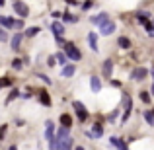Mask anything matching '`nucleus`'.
<instances>
[{
  "label": "nucleus",
  "mask_w": 154,
  "mask_h": 150,
  "mask_svg": "<svg viewBox=\"0 0 154 150\" xmlns=\"http://www.w3.org/2000/svg\"><path fill=\"white\" fill-rule=\"evenodd\" d=\"M117 45H119L121 49H129V47H131V39L129 37H119L117 39Z\"/></svg>",
  "instance_id": "obj_19"
},
{
  "label": "nucleus",
  "mask_w": 154,
  "mask_h": 150,
  "mask_svg": "<svg viewBox=\"0 0 154 150\" xmlns=\"http://www.w3.org/2000/svg\"><path fill=\"white\" fill-rule=\"evenodd\" d=\"M140 99H143L144 103H148V101H150V94H148V92H140Z\"/></svg>",
  "instance_id": "obj_28"
},
{
  "label": "nucleus",
  "mask_w": 154,
  "mask_h": 150,
  "mask_svg": "<svg viewBox=\"0 0 154 150\" xmlns=\"http://www.w3.org/2000/svg\"><path fill=\"white\" fill-rule=\"evenodd\" d=\"M20 45H22V33H16L14 37L10 39V47H12L14 51H18V49H20Z\"/></svg>",
  "instance_id": "obj_16"
},
{
  "label": "nucleus",
  "mask_w": 154,
  "mask_h": 150,
  "mask_svg": "<svg viewBox=\"0 0 154 150\" xmlns=\"http://www.w3.org/2000/svg\"><path fill=\"white\" fill-rule=\"evenodd\" d=\"M152 111H154V109H152Z\"/></svg>",
  "instance_id": "obj_41"
},
{
  "label": "nucleus",
  "mask_w": 154,
  "mask_h": 150,
  "mask_svg": "<svg viewBox=\"0 0 154 150\" xmlns=\"http://www.w3.org/2000/svg\"><path fill=\"white\" fill-rule=\"evenodd\" d=\"M111 72H113V60L111 59H105L103 66H102V74L105 78H111Z\"/></svg>",
  "instance_id": "obj_10"
},
{
  "label": "nucleus",
  "mask_w": 154,
  "mask_h": 150,
  "mask_svg": "<svg viewBox=\"0 0 154 150\" xmlns=\"http://www.w3.org/2000/svg\"><path fill=\"white\" fill-rule=\"evenodd\" d=\"M45 139H47V142H49L51 148H57V133H55L53 121H47L45 123Z\"/></svg>",
  "instance_id": "obj_2"
},
{
  "label": "nucleus",
  "mask_w": 154,
  "mask_h": 150,
  "mask_svg": "<svg viewBox=\"0 0 154 150\" xmlns=\"http://www.w3.org/2000/svg\"><path fill=\"white\" fill-rule=\"evenodd\" d=\"M60 125H64V127H72V117L68 115V113H63V115H60Z\"/></svg>",
  "instance_id": "obj_21"
},
{
  "label": "nucleus",
  "mask_w": 154,
  "mask_h": 150,
  "mask_svg": "<svg viewBox=\"0 0 154 150\" xmlns=\"http://www.w3.org/2000/svg\"><path fill=\"white\" fill-rule=\"evenodd\" d=\"M0 26L6 27V29H16V20L8 18V16H0Z\"/></svg>",
  "instance_id": "obj_9"
},
{
  "label": "nucleus",
  "mask_w": 154,
  "mask_h": 150,
  "mask_svg": "<svg viewBox=\"0 0 154 150\" xmlns=\"http://www.w3.org/2000/svg\"><path fill=\"white\" fill-rule=\"evenodd\" d=\"M107 20H109V14H107V12H100V14L92 16V18H90V22L94 23L96 27H100L102 23H105V22H107Z\"/></svg>",
  "instance_id": "obj_6"
},
{
  "label": "nucleus",
  "mask_w": 154,
  "mask_h": 150,
  "mask_svg": "<svg viewBox=\"0 0 154 150\" xmlns=\"http://www.w3.org/2000/svg\"><path fill=\"white\" fill-rule=\"evenodd\" d=\"M150 94L154 96V84H152V88H150Z\"/></svg>",
  "instance_id": "obj_38"
},
{
  "label": "nucleus",
  "mask_w": 154,
  "mask_h": 150,
  "mask_svg": "<svg viewBox=\"0 0 154 150\" xmlns=\"http://www.w3.org/2000/svg\"><path fill=\"white\" fill-rule=\"evenodd\" d=\"M4 135H6V125H2V127H0V140L4 139Z\"/></svg>",
  "instance_id": "obj_33"
},
{
  "label": "nucleus",
  "mask_w": 154,
  "mask_h": 150,
  "mask_svg": "<svg viewBox=\"0 0 154 150\" xmlns=\"http://www.w3.org/2000/svg\"><path fill=\"white\" fill-rule=\"evenodd\" d=\"M117 115H119V111H111V113L107 115V121H109V123H113V121L117 119Z\"/></svg>",
  "instance_id": "obj_29"
},
{
  "label": "nucleus",
  "mask_w": 154,
  "mask_h": 150,
  "mask_svg": "<svg viewBox=\"0 0 154 150\" xmlns=\"http://www.w3.org/2000/svg\"><path fill=\"white\" fill-rule=\"evenodd\" d=\"M90 88H92V92L98 94V92L102 90V80H100L98 76H92V78H90Z\"/></svg>",
  "instance_id": "obj_14"
},
{
  "label": "nucleus",
  "mask_w": 154,
  "mask_h": 150,
  "mask_svg": "<svg viewBox=\"0 0 154 150\" xmlns=\"http://www.w3.org/2000/svg\"><path fill=\"white\" fill-rule=\"evenodd\" d=\"M0 6H4V0H0Z\"/></svg>",
  "instance_id": "obj_39"
},
{
  "label": "nucleus",
  "mask_w": 154,
  "mask_h": 150,
  "mask_svg": "<svg viewBox=\"0 0 154 150\" xmlns=\"http://www.w3.org/2000/svg\"><path fill=\"white\" fill-rule=\"evenodd\" d=\"M22 66H23V60L22 59H14V60H12V68H14V70H20Z\"/></svg>",
  "instance_id": "obj_26"
},
{
  "label": "nucleus",
  "mask_w": 154,
  "mask_h": 150,
  "mask_svg": "<svg viewBox=\"0 0 154 150\" xmlns=\"http://www.w3.org/2000/svg\"><path fill=\"white\" fill-rule=\"evenodd\" d=\"M55 57H57V63H59L60 66H64V64L68 63V55H66V53H57Z\"/></svg>",
  "instance_id": "obj_20"
},
{
  "label": "nucleus",
  "mask_w": 154,
  "mask_h": 150,
  "mask_svg": "<svg viewBox=\"0 0 154 150\" xmlns=\"http://www.w3.org/2000/svg\"><path fill=\"white\" fill-rule=\"evenodd\" d=\"M16 125H18V127H23V125H26V121H23V119H18V121H16Z\"/></svg>",
  "instance_id": "obj_37"
},
{
  "label": "nucleus",
  "mask_w": 154,
  "mask_h": 150,
  "mask_svg": "<svg viewBox=\"0 0 154 150\" xmlns=\"http://www.w3.org/2000/svg\"><path fill=\"white\" fill-rule=\"evenodd\" d=\"M143 115H144V119H146V123L150 125V127H154V111H144Z\"/></svg>",
  "instance_id": "obj_24"
},
{
  "label": "nucleus",
  "mask_w": 154,
  "mask_h": 150,
  "mask_svg": "<svg viewBox=\"0 0 154 150\" xmlns=\"http://www.w3.org/2000/svg\"><path fill=\"white\" fill-rule=\"evenodd\" d=\"M16 29H23V18L16 20Z\"/></svg>",
  "instance_id": "obj_30"
},
{
  "label": "nucleus",
  "mask_w": 154,
  "mask_h": 150,
  "mask_svg": "<svg viewBox=\"0 0 154 150\" xmlns=\"http://www.w3.org/2000/svg\"><path fill=\"white\" fill-rule=\"evenodd\" d=\"M111 86H115V88H119V86H121V82H119V80H111Z\"/></svg>",
  "instance_id": "obj_36"
},
{
  "label": "nucleus",
  "mask_w": 154,
  "mask_h": 150,
  "mask_svg": "<svg viewBox=\"0 0 154 150\" xmlns=\"http://www.w3.org/2000/svg\"><path fill=\"white\" fill-rule=\"evenodd\" d=\"M72 107H74V111H76V115H78V119L80 121H88V109L84 107V103L82 101H72Z\"/></svg>",
  "instance_id": "obj_3"
},
{
  "label": "nucleus",
  "mask_w": 154,
  "mask_h": 150,
  "mask_svg": "<svg viewBox=\"0 0 154 150\" xmlns=\"http://www.w3.org/2000/svg\"><path fill=\"white\" fill-rule=\"evenodd\" d=\"M63 49H64V53L68 55V59H70V60H74V63H78V60L82 59V53H80V49H78V47H76L72 41H64Z\"/></svg>",
  "instance_id": "obj_1"
},
{
  "label": "nucleus",
  "mask_w": 154,
  "mask_h": 150,
  "mask_svg": "<svg viewBox=\"0 0 154 150\" xmlns=\"http://www.w3.org/2000/svg\"><path fill=\"white\" fill-rule=\"evenodd\" d=\"M0 88H4V86H2V80H0Z\"/></svg>",
  "instance_id": "obj_40"
},
{
  "label": "nucleus",
  "mask_w": 154,
  "mask_h": 150,
  "mask_svg": "<svg viewBox=\"0 0 154 150\" xmlns=\"http://www.w3.org/2000/svg\"><path fill=\"white\" fill-rule=\"evenodd\" d=\"M18 96H20V90H18V88H12V92L8 94V98H6V105L10 103V101H14L16 98H18Z\"/></svg>",
  "instance_id": "obj_23"
},
{
  "label": "nucleus",
  "mask_w": 154,
  "mask_h": 150,
  "mask_svg": "<svg viewBox=\"0 0 154 150\" xmlns=\"http://www.w3.org/2000/svg\"><path fill=\"white\" fill-rule=\"evenodd\" d=\"M123 107H125V111H123L121 121L127 123V119L131 117V111H133V99H131V96H125V98H123Z\"/></svg>",
  "instance_id": "obj_5"
},
{
  "label": "nucleus",
  "mask_w": 154,
  "mask_h": 150,
  "mask_svg": "<svg viewBox=\"0 0 154 150\" xmlns=\"http://www.w3.org/2000/svg\"><path fill=\"white\" fill-rule=\"evenodd\" d=\"M55 63H57V57H49V60H47V64H49V66H55Z\"/></svg>",
  "instance_id": "obj_32"
},
{
  "label": "nucleus",
  "mask_w": 154,
  "mask_h": 150,
  "mask_svg": "<svg viewBox=\"0 0 154 150\" xmlns=\"http://www.w3.org/2000/svg\"><path fill=\"white\" fill-rule=\"evenodd\" d=\"M35 76H37V78L39 80H43V82H45V84H49V86H51V78H49V76H45V74H41V72H37V74H35Z\"/></svg>",
  "instance_id": "obj_27"
},
{
  "label": "nucleus",
  "mask_w": 154,
  "mask_h": 150,
  "mask_svg": "<svg viewBox=\"0 0 154 150\" xmlns=\"http://www.w3.org/2000/svg\"><path fill=\"white\" fill-rule=\"evenodd\" d=\"M146 74H148L146 68H135L133 74H131V80H144V78H146Z\"/></svg>",
  "instance_id": "obj_12"
},
{
  "label": "nucleus",
  "mask_w": 154,
  "mask_h": 150,
  "mask_svg": "<svg viewBox=\"0 0 154 150\" xmlns=\"http://www.w3.org/2000/svg\"><path fill=\"white\" fill-rule=\"evenodd\" d=\"M14 12L20 18H27V16H29V8H27V4H23L22 0H14Z\"/></svg>",
  "instance_id": "obj_4"
},
{
  "label": "nucleus",
  "mask_w": 154,
  "mask_h": 150,
  "mask_svg": "<svg viewBox=\"0 0 154 150\" xmlns=\"http://www.w3.org/2000/svg\"><path fill=\"white\" fill-rule=\"evenodd\" d=\"M0 41H8V33L4 29H0Z\"/></svg>",
  "instance_id": "obj_31"
},
{
  "label": "nucleus",
  "mask_w": 154,
  "mask_h": 150,
  "mask_svg": "<svg viewBox=\"0 0 154 150\" xmlns=\"http://www.w3.org/2000/svg\"><path fill=\"white\" fill-rule=\"evenodd\" d=\"M39 31H41V27H35L33 26V27H29V29L26 31V37H33V35H37Z\"/></svg>",
  "instance_id": "obj_25"
},
{
  "label": "nucleus",
  "mask_w": 154,
  "mask_h": 150,
  "mask_svg": "<svg viewBox=\"0 0 154 150\" xmlns=\"http://www.w3.org/2000/svg\"><path fill=\"white\" fill-rule=\"evenodd\" d=\"M39 101H41V105H45V107H51V96H49L47 90L39 92Z\"/></svg>",
  "instance_id": "obj_13"
},
{
  "label": "nucleus",
  "mask_w": 154,
  "mask_h": 150,
  "mask_svg": "<svg viewBox=\"0 0 154 150\" xmlns=\"http://www.w3.org/2000/svg\"><path fill=\"white\" fill-rule=\"evenodd\" d=\"M63 22L64 23H76V22H78V18L72 16V14H68V12H64V14H63Z\"/></svg>",
  "instance_id": "obj_22"
},
{
  "label": "nucleus",
  "mask_w": 154,
  "mask_h": 150,
  "mask_svg": "<svg viewBox=\"0 0 154 150\" xmlns=\"http://www.w3.org/2000/svg\"><path fill=\"white\" fill-rule=\"evenodd\" d=\"M51 31L55 33V37H63L64 35V22H53L51 23Z\"/></svg>",
  "instance_id": "obj_8"
},
{
  "label": "nucleus",
  "mask_w": 154,
  "mask_h": 150,
  "mask_svg": "<svg viewBox=\"0 0 154 150\" xmlns=\"http://www.w3.org/2000/svg\"><path fill=\"white\" fill-rule=\"evenodd\" d=\"M53 18L59 20V18H63V14H60V12H53Z\"/></svg>",
  "instance_id": "obj_35"
},
{
  "label": "nucleus",
  "mask_w": 154,
  "mask_h": 150,
  "mask_svg": "<svg viewBox=\"0 0 154 150\" xmlns=\"http://www.w3.org/2000/svg\"><path fill=\"white\" fill-rule=\"evenodd\" d=\"M92 133H94L96 139L103 136V127H102V123H94V127H92Z\"/></svg>",
  "instance_id": "obj_18"
},
{
  "label": "nucleus",
  "mask_w": 154,
  "mask_h": 150,
  "mask_svg": "<svg viewBox=\"0 0 154 150\" xmlns=\"http://www.w3.org/2000/svg\"><path fill=\"white\" fill-rule=\"evenodd\" d=\"M74 72H76V66L74 64H64L63 66V72H60V76H63V78H72V76H74Z\"/></svg>",
  "instance_id": "obj_11"
},
{
  "label": "nucleus",
  "mask_w": 154,
  "mask_h": 150,
  "mask_svg": "<svg viewBox=\"0 0 154 150\" xmlns=\"http://www.w3.org/2000/svg\"><path fill=\"white\" fill-rule=\"evenodd\" d=\"M115 29H117V26H115V22H111V20H107L105 23L100 26V33L102 35H111Z\"/></svg>",
  "instance_id": "obj_7"
},
{
  "label": "nucleus",
  "mask_w": 154,
  "mask_h": 150,
  "mask_svg": "<svg viewBox=\"0 0 154 150\" xmlns=\"http://www.w3.org/2000/svg\"><path fill=\"white\" fill-rule=\"evenodd\" d=\"M109 144H111V146L121 148V150H125V148H127V142H123V140H121V139H117V136H109Z\"/></svg>",
  "instance_id": "obj_17"
},
{
  "label": "nucleus",
  "mask_w": 154,
  "mask_h": 150,
  "mask_svg": "<svg viewBox=\"0 0 154 150\" xmlns=\"http://www.w3.org/2000/svg\"><path fill=\"white\" fill-rule=\"evenodd\" d=\"M88 43H90V49L98 53V35L92 31V33H88Z\"/></svg>",
  "instance_id": "obj_15"
},
{
  "label": "nucleus",
  "mask_w": 154,
  "mask_h": 150,
  "mask_svg": "<svg viewBox=\"0 0 154 150\" xmlns=\"http://www.w3.org/2000/svg\"><path fill=\"white\" fill-rule=\"evenodd\" d=\"M82 8H84V10H88V8H92V0H88V2H84V4H82Z\"/></svg>",
  "instance_id": "obj_34"
}]
</instances>
